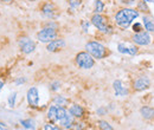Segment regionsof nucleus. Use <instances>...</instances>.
<instances>
[{
	"mask_svg": "<svg viewBox=\"0 0 154 130\" xmlns=\"http://www.w3.org/2000/svg\"><path fill=\"white\" fill-rule=\"evenodd\" d=\"M139 17V11L134 9H122L115 14V23L120 29L127 30Z\"/></svg>",
	"mask_w": 154,
	"mask_h": 130,
	"instance_id": "obj_1",
	"label": "nucleus"
},
{
	"mask_svg": "<svg viewBox=\"0 0 154 130\" xmlns=\"http://www.w3.org/2000/svg\"><path fill=\"white\" fill-rule=\"evenodd\" d=\"M86 49H87V52H89L95 59H103L107 56V53H108L107 49L102 44H100L97 41H89V43H87Z\"/></svg>",
	"mask_w": 154,
	"mask_h": 130,
	"instance_id": "obj_2",
	"label": "nucleus"
},
{
	"mask_svg": "<svg viewBox=\"0 0 154 130\" xmlns=\"http://www.w3.org/2000/svg\"><path fill=\"white\" fill-rule=\"evenodd\" d=\"M95 58L89 53V52H80V53H77L76 56V64L78 65V66L81 69H91L94 66V64H95Z\"/></svg>",
	"mask_w": 154,
	"mask_h": 130,
	"instance_id": "obj_3",
	"label": "nucleus"
},
{
	"mask_svg": "<svg viewBox=\"0 0 154 130\" xmlns=\"http://www.w3.org/2000/svg\"><path fill=\"white\" fill-rule=\"evenodd\" d=\"M91 24L101 32L103 33H110L112 32V27L108 24V20L104 16H102L101 13H95L91 17Z\"/></svg>",
	"mask_w": 154,
	"mask_h": 130,
	"instance_id": "obj_4",
	"label": "nucleus"
},
{
	"mask_svg": "<svg viewBox=\"0 0 154 130\" xmlns=\"http://www.w3.org/2000/svg\"><path fill=\"white\" fill-rule=\"evenodd\" d=\"M57 38V31L53 27H44L37 33V39L40 43H50Z\"/></svg>",
	"mask_w": 154,
	"mask_h": 130,
	"instance_id": "obj_5",
	"label": "nucleus"
},
{
	"mask_svg": "<svg viewBox=\"0 0 154 130\" xmlns=\"http://www.w3.org/2000/svg\"><path fill=\"white\" fill-rule=\"evenodd\" d=\"M19 47H20V50H22L23 53L29 54V53H31V52L35 51V49H36V43H35L32 39L27 38V37H24V38L19 39Z\"/></svg>",
	"mask_w": 154,
	"mask_h": 130,
	"instance_id": "obj_6",
	"label": "nucleus"
},
{
	"mask_svg": "<svg viewBox=\"0 0 154 130\" xmlns=\"http://www.w3.org/2000/svg\"><path fill=\"white\" fill-rule=\"evenodd\" d=\"M133 41L139 46H146V45L150 44V36L148 32L141 31L133 36Z\"/></svg>",
	"mask_w": 154,
	"mask_h": 130,
	"instance_id": "obj_7",
	"label": "nucleus"
},
{
	"mask_svg": "<svg viewBox=\"0 0 154 130\" xmlns=\"http://www.w3.org/2000/svg\"><path fill=\"white\" fill-rule=\"evenodd\" d=\"M26 98H27L29 104H30L32 108H37V106H38V103H39L38 89H37V88H31V89H29L27 95H26Z\"/></svg>",
	"mask_w": 154,
	"mask_h": 130,
	"instance_id": "obj_8",
	"label": "nucleus"
},
{
	"mask_svg": "<svg viewBox=\"0 0 154 130\" xmlns=\"http://www.w3.org/2000/svg\"><path fill=\"white\" fill-rule=\"evenodd\" d=\"M65 46V41L63 39H55L50 43H47V46H46V50L49 52H57L59 50H62L63 47Z\"/></svg>",
	"mask_w": 154,
	"mask_h": 130,
	"instance_id": "obj_9",
	"label": "nucleus"
},
{
	"mask_svg": "<svg viewBox=\"0 0 154 130\" xmlns=\"http://www.w3.org/2000/svg\"><path fill=\"white\" fill-rule=\"evenodd\" d=\"M149 84H150V82H149V79L147 77H140L134 83V90H136V91H143V90H146L149 86Z\"/></svg>",
	"mask_w": 154,
	"mask_h": 130,
	"instance_id": "obj_10",
	"label": "nucleus"
},
{
	"mask_svg": "<svg viewBox=\"0 0 154 130\" xmlns=\"http://www.w3.org/2000/svg\"><path fill=\"white\" fill-rule=\"evenodd\" d=\"M113 88H114V90H115L116 96H126V95L128 94V90L123 86V84H122L121 81H115V82L113 83Z\"/></svg>",
	"mask_w": 154,
	"mask_h": 130,
	"instance_id": "obj_11",
	"label": "nucleus"
},
{
	"mask_svg": "<svg viewBox=\"0 0 154 130\" xmlns=\"http://www.w3.org/2000/svg\"><path fill=\"white\" fill-rule=\"evenodd\" d=\"M69 112L73 116V117H82L83 116V114H84V109L81 106V105H78V104H72L70 108H69Z\"/></svg>",
	"mask_w": 154,
	"mask_h": 130,
	"instance_id": "obj_12",
	"label": "nucleus"
},
{
	"mask_svg": "<svg viewBox=\"0 0 154 130\" xmlns=\"http://www.w3.org/2000/svg\"><path fill=\"white\" fill-rule=\"evenodd\" d=\"M142 117L145 119H152L154 118V109L150 108V106H142L141 110H140Z\"/></svg>",
	"mask_w": 154,
	"mask_h": 130,
	"instance_id": "obj_13",
	"label": "nucleus"
},
{
	"mask_svg": "<svg viewBox=\"0 0 154 130\" xmlns=\"http://www.w3.org/2000/svg\"><path fill=\"white\" fill-rule=\"evenodd\" d=\"M43 13L46 16V17H53V13H55V5L51 4V3H45L43 5V9H42Z\"/></svg>",
	"mask_w": 154,
	"mask_h": 130,
	"instance_id": "obj_14",
	"label": "nucleus"
},
{
	"mask_svg": "<svg viewBox=\"0 0 154 130\" xmlns=\"http://www.w3.org/2000/svg\"><path fill=\"white\" fill-rule=\"evenodd\" d=\"M142 23H143L145 30H147V32H154V21H153L152 18L145 16L142 18Z\"/></svg>",
	"mask_w": 154,
	"mask_h": 130,
	"instance_id": "obj_15",
	"label": "nucleus"
},
{
	"mask_svg": "<svg viewBox=\"0 0 154 130\" xmlns=\"http://www.w3.org/2000/svg\"><path fill=\"white\" fill-rule=\"evenodd\" d=\"M57 109H58V106L51 105V106L49 108V110H47V118H49V121H51L52 123H55V122L58 121V119H57Z\"/></svg>",
	"mask_w": 154,
	"mask_h": 130,
	"instance_id": "obj_16",
	"label": "nucleus"
},
{
	"mask_svg": "<svg viewBox=\"0 0 154 130\" xmlns=\"http://www.w3.org/2000/svg\"><path fill=\"white\" fill-rule=\"evenodd\" d=\"M59 123H60V125H62L63 128H65V129H70V128L72 126V124H73V116L69 112V114L66 115V117H65L64 119H62Z\"/></svg>",
	"mask_w": 154,
	"mask_h": 130,
	"instance_id": "obj_17",
	"label": "nucleus"
},
{
	"mask_svg": "<svg viewBox=\"0 0 154 130\" xmlns=\"http://www.w3.org/2000/svg\"><path fill=\"white\" fill-rule=\"evenodd\" d=\"M20 124H22L25 129H29V130H33V129H36V122H35L33 119H31V118L20 121Z\"/></svg>",
	"mask_w": 154,
	"mask_h": 130,
	"instance_id": "obj_18",
	"label": "nucleus"
},
{
	"mask_svg": "<svg viewBox=\"0 0 154 130\" xmlns=\"http://www.w3.org/2000/svg\"><path fill=\"white\" fill-rule=\"evenodd\" d=\"M104 10V4L102 0H96L95 1V12L96 13H102Z\"/></svg>",
	"mask_w": 154,
	"mask_h": 130,
	"instance_id": "obj_19",
	"label": "nucleus"
},
{
	"mask_svg": "<svg viewBox=\"0 0 154 130\" xmlns=\"http://www.w3.org/2000/svg\"><path fill=\"white\" fill-rule=\"evenodd\" d=\"M53 103L56 104V105H60V106H64L66 103H68V99L66 98H64L63 96H57L55 99H53Z\"/></svg>",
	"mask_w": 154,
	"mask_h": 130,
	"instance_id": "obj_20",
	"label": "nucleus"
},
{
	"mask_svg": "<svg viewBox=\"0 0 154 130\" xmlns=\"http://www.w3.org/2000/svg\"><path fill=\"white\" fill-rule=\"evenodd\" d=\"M99 126H100L101 130H113L112 125L108 122H106V121H100L99 122Z\"/></svg>",
	"mask_w": 154,
	"mask_h": 130,
	"instance_id": "obj_21",
	"label": "nucleus"
},
{
	"mask_svg": "<svg viewBox=\"0 0 154 130\" xmlns=\"http://www.w3.org/2000/svg\"><path fill=\"white\" fill-rule=\"evenodd\" d=\"M137 10L141 11V12H147V11H148V7H147V5H146V1H140V3L137 4Z\"/></svg>",
	"mask_w": 154,
	"mask_h": 130,
	"instance_id": "obj_22",
	"label": "nucleus"
},
{
	"mask_svg": "<svg viewBox=\"0 0 154 130\" xmlns=\"http://www.w3.org/2000/svg\"><path fill=\"white\" fill-rule=\"evenodd\" d=\"M16 97H17L16 92H13V94H11L9 96V105L10 106H14V104H16Z\"/></svg>",
	"mask_w": 154,
	"mask_h": 130,
	"instance_id": "obj_23",
	"label": "nucleus"
},
{
	"mask_svg": "<svg viewBox=\"0 0 154 130\" xmlns=\"http://www.w3.org/2000/svg\"><path fill=\"white\" fill-rule=\"evenodd\" d=\"M69 4L71 9H77L78 6H81V0H69Z\"/></svg>",
	"mask_w": 154,
	"mask_h": 130,
	"instance_id": "obj_24",
	"label": "nucleus"
},
{
	"mask_svg": "<svg viewBox=\"0 0 154 130\" xmlns=\"http://www.w3.org/2000/svg\"><path fill=\"white\" fill-rule=\"evenodd\" d=\"M43 130H62V129H60V128H58V126H57V125H55V124L49 123V124H45V125H44Z\"/></svg>",
	"mask_w": 154,
	"mask_h": 130,
	"instance_id": "obj_25",
	"label": "nucleus"
},
{
	"mask_svg": "<svg viewBox=\"0 0 154 130\" xmlns=\"http://www.w3.org/2000/svg\"><path fill=\"white\" fill-rule=\"evenodd\" d=\"M136 53H137V47L133 46V45H129L128 46V54L129 56H135Z\"/></svg>",
	"mask_w": 154,
	"mask_h": 130,
	"instance_id": "obj_26",
	"label": "nucleus"
},
{
	"mask_svg": "<svg viewBox=\"0 0 154 130\" xmlns=\"http://www.w3.org/2000/svg\"><path fill=\"white\" fill-rule=\"evenodd\" d=\"M133 31H134L135 33L141 32V31H142V25H141V24H139V23H135V24L133 25Z\"/></svg>",
	"mask_w": 154,
	"mask_h": 130,
	"instance_id": "obj_27",
	"label": "nucleus"
},
{
	"mask_svg": "<svg viewBox=\"0 0 154 130\" xmlns=\"http://www.w3.org/2000/svg\"><path fill=\"white\" fill-rule=\"evenodd\" d=\"M59 85H60L59 82H55V83H52V84H51V90H53V91L58 90V89H59Z\"/></svg>",
	"mask_w": 154,
	"mask_h": 130,
	"instance_id": "obj_28",
	"label": "nucleus"
},
{
	"mask_svg": "<svg viewBox=\"0 0 154 130\" xmlns=\"http://www.w3.org/2000/svg\"><path fill=\"white\" fill-rule=\"evenodd\" d=\"M25 81H26V79L22 77V78H19V79H17V81H16V84H17V85H19V84H23V83H25Z\"/></svg>",
	"mask_w": 154,
	"mask_h": 130,
	"instance_id": "obj_29",
	"label": "nucleus"
},
{
	"mask_svg": "<svg viewBox=\"0 0 154 130\" xmlns=\"http://www.w3.org/2000/svg\"><path fill=\"white\" fill-rule=\"evenodd\" d=\"M106 111H104V109H100V110H97V114H104Z\"/></svg>",
	"mask_w": 154,
	"mask_h": 130,
	"instance_id": "obj_30",
	"label": "nucleus"
},
{
	"mask_svg": "<svg viewBox=\"0 0 154 130\" xmlns=\"http://www.w3.org/2000/svg\"><path fill=\"white\" fill-rule=\"evenodd\" d=\"M3 86H4V82H3V81H0V91H1Z\"/></svg>",
	"mask_w": 154,
	"mask_h": 130,
	"instance_id": "obj_31",
	"label": "nucleus"
},
{
	"mask_svg": "<svg viewBox=\"0 0 154 130\" xmlns=\"http://www.w3.org/2000/svg\"><path fill=\"white\" fill-rule=\"evenodd\" d=\"M1 1H3V3H7V4H9V3H12L13 0H1Z\"/></svg>",
	"mask_w": 154,
	"mask_h": 130,
	"instance_id": "obj_32",
	"label": "nucleus"
},
{
	"mask_svg": "<svg viewBox=\"0 0 154 130\" xmlns=\"http://www.w3.org/2000/svg\"><path fill=\"white\" fill-rule=\"evenodd\" d=\"M31 1H33V0H31Z\"/></svg>",
	"mask_w": 154,
	"mask_h": 130,
	"instance_id": "obj_33",
	"label": "nucleus"
}]
</instances>
